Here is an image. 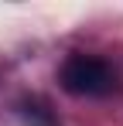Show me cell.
I'll return each instance as SVG.
<instances>
[{"label": "cell", "mask_w": 123, "mask_h": 126, "mask_svg": "<svg viewBox=\"0 0 123 126\" xmlns=\"http://www.w3.org/2000/svg\"><path fill=\"white\" fill-rule=\"evenodd\" d=\"M17 116H20L24 126H58L55 112L41 102V99H24V102L17 106Z\"/></svg>", "instance_id": "cell-2"}, {"label": "cell", "mask_w": 123, "mask_h": 126, "mask_svg": "<svg viewBox=\"0 0 123 126\" xmlns=\"http://www.w3.org/2000/svg\"><path fill=\"white\" fill-rule=\"evenodd\" d=\"M58 82L68 95H79V99H102V95H113L116 92V72L109 68V62H102L96 55H72L65 58L58 72Z\"/></svg>", "instance_id": "cell-1"}]
</instances>
